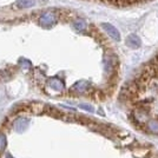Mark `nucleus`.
<instances>
[{
	"instance_id": "obj_2",
	"label": "nucleus",
	"mask_w": 158,
	"mask_h": 158,
	"mask_svg": "<svg viewBox=\"0 0 158 158\" xmlns=\"http://www.w3.org/2000/svg\"><path fill=\"white\" fill-rule=\"evenodd\" d=\"M102 27L105 30L106 32H107V34H109L111 38H113V39H116V40L120 39V35H119V32L117 31V28L114 26H112L111 24H102Z\"/></svg>"
},
{
	"instance_id": "obj_1",
	"label": "nucleus",
	"mask_w": 158,
	"mask_h": 158,
	"mask_svg": "<svg viewBox=\"0 0 158 158\" xmlns=\"http://www.w3.org/2000/svg\"><path fill=\"white\" fill-rule=\"evenodd\" d=\"M57 20H58V17L56 13L45 12L39 17V25L41 27H45V28H50L57 23Z\"/></svg>"
},
{
	"instance_id": "obj_10",
	"label": "nucleus",
	"mask_w": 158,
	"mask_h": 158,
	"mask_svg": "<svg viewBox=\"0 0 158 158\" xmlns=\"http://www.w3.org/2000/svg\"><path fill=\"white\" fill-rule=\"evenodd\" d=\"M6 138L4 135H0V152H2L6 148Z\"/></svg>"
},
{
	"instance_id": "obj_11",
	"label": "nucleus",
	"mask_w": 158,
	"mask_h": 158,
	"mask_svg": "<svg viewBox=\"0 0 158 158\" xmlns=\"http://www.w3.org/2000/svg\"><path fill=\"white\" fill-rule=\"evenodd\" d=\"M40 2H41V4H46L47 1H48V0H39Z\"/></svg>"
},
{
	"instance_id": "obj_9",
	"label": "nucleus",
	"mask_w": 158,
	"mask_h": 158,
	"mask_svg": "<svg viewBox=\"0 0 158 158\" xmlns=\"http://www.w3.org/2000/svg\"><path fill=\"white\" fill-rule=\"evenodd\" d=\"M18 63H19L20 67H23V69H30L31 67V61L25 59V58H20Z\"/></svg>"
},
{
	"instance_id": "obj_5",
	"label": "nucleus",
	"mask_w": 158,
	"mask_h": 158,
	"mask_svg": "<svg viewBox=\"0 0 158 158\" xmlns=\"http://www.w3.org/2000/svg\"><path fill=\"white\" fill-rule=\"evenodd\" d=\"M126 44L131 47H138L139 45H140V40H139V38L137 35L131 34V35L127 38V40H126Z\"/></svg>"
},
{
	"instance_id": "obj_4",
	"label": "nucleus",
	"mask_w": 158,
	"mask_h": 158,
	"mask_svg": "<svg viewBox=\"0 0 158 158\" xmlns=\"http://www.w3.org/2000/svg\"><path fill=\"white\" fill-rule=\"evenodd\" d=\"M35 2V0H18L15 2V7L18 8H28L32 7Z\"/></svg>"
},
{
	"instance_id": "obj_6",
	"label": "nucleus",
	"mask_w": 158,
	"mask_h": 158,
	"mask_svg": "<svg viewBox=\"0 0 158 158\" xmlns=\"http://www.w3.org/2000/svg\"><path fill=\"white\" fill-rule=\"evenodd\" d=\"M73 27L77 30V31H83L86 28V23L83 19H77L73 23Z\"/></svg>"
},
{
	"instance_id": "obj_7",
	"label": "nucleus",
	"mask_w": 158,
	"mask_h": 158,
	"mask_svg": "<svg viewBox=\"0 0 158 158\" xmlns=\"http://www.w3.org/2000/svg\"><path fill=\"white\" fill-rule=\"evenodd\" d=\"M50 86L53 87L54 90H61V89H63V83L60 81L59 79L52 78L50 80Z\"/></svg>"
},
{
	"instance_id": "obj_8",
	"label": "nucleus",
	"mask_w": 158,
	"mask_h": 158,
	"mask_svg": "<svg viewBox=\"0 0 158 158\" xmlns=\"http://www.w3.org/2000/svg\"><path fill=\"white\" fill-rule=\"evenodd\" d=\"M11 77H12V74L8 70H1L0 71V81H6Z\"/></svg>"
},
{
	"instance_id": "obj_3",
	"label": "nucleus",
	"mask_w": 158,
	"mask_h": 158,
	"mask_svg": "<svg viewBox=\"0 0 158 158\" xmlns=\"http://www.w3.org/2000/svg\"><path fill=\"white\" fill-rule=\"evenodd\" d=\"M28 126V119L26 118H19L15 120V123L13 124L14 130L17 132H23L26 130V127Z\"/></svg>"
}]
</instances>
